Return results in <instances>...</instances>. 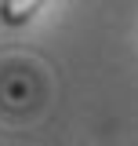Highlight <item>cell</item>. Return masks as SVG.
Wrapping results in <instances>:
<instances>
[{
    "instance_id": "1",
    "label": "cell",
    "mask_w": 138,
    "mask_h": 146,
    "mask_svg": "<svg viewBox=\"0 0 138 146\" xmlns=\"http://www.w3.org/2000/svg\"><path fill=\"white\" fill-rule=\"evenodd\" d=\"M44 0H4L0 4V18L7 22V26H22V22H29L36 15V7H40Z\"/></svg>"
}]
</instances>
